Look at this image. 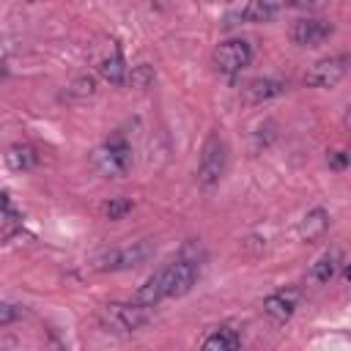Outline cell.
<instances>
[{
    "instance_id": "6da1fadb",
    "label": "cell",
    "mask_w": 351,
    "mask_h": 351,
    "mask_svg": "<svg viewBox=\"0 0 351 351\" xmlns=\"http://www.w3.org/2000/svg\"><path fill=\"white\" fill-rule=\"evenodd\" d=\"M148 318H151L148 307H143L137 302H110L99 310L101 329L115 332V335H132V332L143 329L148 324Z\"/></svg>"
},
{
    "instance_id": "7a4b0ae2",
    "label": "cell",
    "mask_w": 351,
    "mask_h": 351,
    "mask_svg": "<svg viewBox=\"0 0 351 351\" xmlns=\"http://www.w3.org/2000/svg\"><path fill=\"white\" fill-rule=\"evenodd\" d=\"M197 274H200V261L189 255V247H184V252L159 271V282H162V293L165 299H173V296H184L192 291V285L197 282Z\"/></svg>"
},
{
    "instance_id": "3957f363",
    "label": "cell",
    "mask_w": 351,
    "mask_h": 351,
    "mask_svg": "<svg viewBox=\"0 0 351 351\" xmlns=\"http://www.w3.org/2000/svg\"><path fill=\"white\" fill-rule=\"evenodd\" d=\"M90 165L104 178H121L132 167V148H129V143L121 134H115L107 143H101L99 148H93Z\"/></svg>"
},
{
    "instance_id": "277c9868",
    "label": "cell",
    "mask_w": 351,
    "mask_h": 351,
    "mask_svg": "<svg viewBox=\"0 0 351 351\" xmlns=\"http://www.w3.org/2000/svg\"><path fill=\"white\" fill-rule=\"evenodd\" d=\"M225 167H228V145H225V140L217 132H211L206 137L203 148H200V162H197V181H200V186L219 184Z\"/></svg>"
},
{
    "instance_id": "5b68a950",
    "label": "cell",
    "mask_w": 351,
    "mask_h": 351,
    "mask_svg": "<svg viewBox=\"0 0 351 351\" xmlns=\"http://www.w3.org/2000/svg\"><path fill=\"white\" fill-rule=\"evenodd\" d=\"M151 255H154V247H151L148 241H137V244H132V247L110 250V252L99 255V258H96V269H99V271H126V269L143 266Z\"/></svg>"
},
{
    "instance_id": "8992f818",
    "label": "cell",
    "mask_w": 351,
    "mask_h": 351,
    "mask_svg": "<svg viewBox=\"0 0 351 351\" xmlns=\"http://www.w3.org/2000/svg\"><path fill=\"white\" fill-rule=\"evenodd\" d=\"M252 60V47L250 41L244 38H230V41H222L217 49H214V66L219 74H239L241 69H247Z\"/></svg>"
},
{
    "instance_id": "52a82bcc",
    "label": "cell",
    "mask_w": 351,
    "mask_h": 351,
    "mask_svg": "<svg viewBox=\"0 0 351 351\" xmlns=\"http://www.w3.org/2000/svg\"><path fill=\"white\" fill-rule=\"evenodd\" d=\"M348 71V55H335L313 63V69L304 74V82L310 88H335Z\"/></svg>"
},
{
    "instance_id": "ba28073f",
    "label": "cell",
    "mask_w": 351,
    "mask_h": 351,
    "mask_svg": "<svg viewBox=\"0 0 351 351\" xmlns=\"http://www.w3.org/2000/svg\"><path fill=\"white\" fill-rule=\"evenodd\" d=\"M332 30L335 27L326 19H315V16L296 19L293 27H291V41L299 44V47H318L332 36Z\"/></svg>"
},
{
    "instance_id": "9c48e42d",
    "label": "cell",
    "mask_w": 351,
    "mask_h": 351,
    "mask_svg": "<svg viewBox=\"0 0 351 351\" xmlns=\"http://www.w3.org/2000/svg\"><path fill=\"white\" fill-rule=\"evenodd\" d=\"M296 304H299V293H296L293 288H288V291L269 293V296L263 299V313L271 315L274 321H288V318L293 315Z\"/></svg>"
},
{
    "instance_id": "30bf717a",
    "label": "cell",
    "mask_w": 351,
    "mask_h": 351,
    "mask_svg": "<svg viewBox=\"0 0 351 351\" xmlns=\"http://www.w3.org/2000/svg\"><path fill=\"white\" fill-rule=\"evenodd\" d=\"M285 82L282 80H274V77H258V80H250L247 88H244V99L252 101V104H261V101H269V99H277L285 93Z\"/></svg>"
},
{
    "instance_id": "8fae6325",
    "label": "cell",
    "mask_w": 351,
    "mask_h": 351,
    "mask_svg": "<svg viewBox=\"0 0 351 351\" xmlns=\"http://www.w3.org/2000/svg\"><path fill=\"white\" fill-rule=\"evenodd\" d=\"M241 346V332L230 324H222L217 326L206 340H203V348L208 351H236Z\"/></svg>"
},
{
    "instance_id": "7c38bea8",
    "label": "cell",
    "mask_w": 351,
    "mask_h": 351,
    "mask_svg": "<svg viewBox=\"0 0 351 351\" xmlns=\"http://www.w3.org/2000/svg\"><path fill=\"white\" fill-rule=\"evenodd\" d=\"M5 165L14 170V173H25V170H33L38 165V151L27 143H16L5 151Z\"/></svg>"
},
{
    "instance_id": "4fadbf2b",
    "label": "cell",
    "mask_w": 351,
    "mask_h": 351,
    "mask_svg": "<svg viewBox=\"0 0 351 351\" xmlns=\"http://www.w3.org/2000/svg\"><path fill=\"white\" fill-rule=\"evenodd\" d=\"M326 228H329V214H326L324 208H313V211H307V214L302 217V222H299V239H302V241H313V239L324 236Z\"/></svg>"
},
{
    "instance_id": "5bb4252c",
    "label": "cell",
    "mask_w": 351,
    "mask_h": 351,
    "mask_svg": "<svg viewBox=\"0 0 351 351\" xmlns=\"http://www.w3.org/2000/svg\"><path fill=\"white\" fill-rule=\"evenodd\" d=\"M337 269H340V255H337V252H324V255L310 266L307 280L315 282V285H326V282L337 274Z\"/></svg>"
},
{
    "instance_id": "9a60e30c",
    "label": "cell",
    "mask_w": 351,
    "mask_h": 351,
    "mask_svg": "<svg viewBox=\"0 0 351 351\" xmlns=\"http://www.w3.org/2000/svg\"><path fill=\"white\" fill-rule=\"evenodd\" d=\"M99 74H101L107 82H112V85H123V82H126L129 69H126V60H123L121 49H112V55H107V58L99 63Z\"/></svg>"
},
{
    "instance_id": "2e32d148",
    "label": "cell",
    "mask_w": 351,
    "mask_h": 351,
    "mask_svg": "<svg viewBox=\"0 0 351 351\" xmlns=\"http://www.w3.org/2000/svg\"><path fill=\"white\" fill-rule=\"evenodd\" d=\"M282 5V0H250L241 11L244 22H266L277 14V8Z\"/></svg>"
},
{
    "instance_id": "e0dca14e",
    "label": "cell",
    "mask_w": 351,
    "mask_h": 351,
    "mask_svg": "<svg viewBox=\"0 0 351 351\" xmlns=\"http://www.w3.org/2000/svg\"><path fill=\"white\" fill-rule=\"evenodd\" d=\"M162 299H165V293H162L159 271H156L154 277H148V280L134 291V302H137V304H143V307H154V304H159Z\"/></svg>"
},
{
    "instance_id": "ac0fdd59",
    "label": "cell",
    "mask_w": 351,
    "mask_h": 351,
    "mask_svg": "<svg viewBox=\"0 0 351 351\" xmlns=\"http://www.w3.org/2000/svg\"><path fill=\"white\" fill-rule=\"evenodd\" d=\"M132 211V200L129 197H110L104 206H101V214L107 217V219H121V217H126Z\"/></svg>"
},
{
    "instance_id": "d6986e66",
    "label": "cell",
    "mask_w": 351,
    "mask_h": 351,
    "mask_svg": "<svg viewBox=\"0 0 351 351\" xmlns=\"http://www.w3.org/2000/svg\"><path fill=\"white\" fill-rule=\"evenodd\" d=\"M19 318H22V307H19V304H14V302H0V329L8 326V324H14V321H19Z\"/></svg>"
},
{
    "instance_id": "ffe728a7",
    "label": "cell",
    "mask_w": 351,
    "mask_h": 351,
    "mask_svg": "<svg viewBox=\"0 0 351 351\" xmlns=\"http://www.w3.org/2000/svg\"><path fill=\"white\" fill-rule=\"evenodd\" d=\"M132 82L137 85V88H151V82H154V69L151 66H134L132 69Z\"/></svg>"
},
{
    "instance_id": "44dd1931",
    "label": "cell",
    "mask_w": 351,
    "mask_h": 351,
    "mask_svg": "<svg viewBox=\"0 0 351 351\" xmlns=\"http://www.w3.org/2000/svg\"><path fill=\"white\" fill-rule=\"evenodd\" d=\"M14 219H16V211H14L11 200H8V192H0V228L14 222Z\"/></svg>"
},
{
    "instance_id": "7402d4cb",
    "label": "cell",
    "mask_w": 351,
    "mask_h": 351,
    "mask_svg": "<svg viewBox=\"0 0 351 351\" xmlns=\"http://www.w3.org/2000/svg\"><path fill=\"white\" fill-rule=\"evenodd\" d=\"M348 165V156H346V151H332L329 154V167H335V170H343Z\"/></svg>"
},
{
    "instance_id": "603a6c76",
    "label": "cell",
    "mask_w": 351,
    "mask_h": 351,
    "mask_svg": "<svg viewBox=\"0 0 351 351\" xmlns=\"http://www.w3.org/2000/svg\"><path fill=\"white\" fill-rule=\"evenodd\" d=\"M318 0H288V5L291 8H310V5H315Z\"/></svg>"
}]
</instances>
